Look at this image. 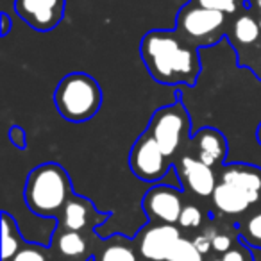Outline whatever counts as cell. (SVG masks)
Listing matches in <instances>:
<instances>
[{"mask_svg":"<svg viewBox=\"0 0 261 261\" xmlns=\"http://www.w3.org/2000/svg\"><path fill=\"white\" fill-rule=\"evenodd\" d=\"M72 195V181L58 163H43L34 168L23 192L27 207L45 218L61 215Z\"/></svg>","mask_w":261,"mask_h":261,"instance_id":"7a4b0ae2","label":"cell"},{"mask_svg":"<svg viewBox=\"0 0 261 261\" xmlns=\"http://www.w3.org/2000/svg\"><path fill=\"white\" fill-rule=\"evenodd\" d=\"M9 138H11V142L15 143L18 149H23V147H25V133L22 130V127H18V125L11 127V130H9Z\"/></svg>","mask_w":261,"mask_h":261,"instance_id":"484cf974","label":"cell"},{"mask_svg":"<svg viewBox=\"0 0 261 261\" xmlns=\"http://www.w3.org/2000/svg\"><path fill=\"white\" fill-rule=\"evenodd\" d=\"M181 175L185 179L186 186L200 197L211 195L217 188L213 168L192 156L181 158Z\"/></svg>","mask_w":261,"mask_h":261,"instance_id":"8fae6325","label":"cell"},{"mask_svg":"<svg viewBox=\"0 0 261 261\" xmlns=\"http://www.w3.org/2000/svg\"><path fill=\"white\" fill-rule=\"evenodd\" d=\"M240 232H242V242L254 249H261V210L247 218Z\"/></svg>","mask_w":261,"mask_h":261,"instance_id":"ac0fdd59","label":"cell"},{"mask_svg":"<svg viewBox=\"0 0 261 261\" xmlns=\"http://www.w3.org/2000/svg\"><path fill=\"white\" fill-rule=\"evenodd\" d=\"M231 238H229L227 234H215L213 236V249L217 250V252H222L225 254L227 250H231Z\"/></svg>","mask_w":261,"mask_h":261,"instance_id":"cb8c5ba5","label":"cell"},{"mask_svg":"<svg viewBox=\"0 0 261 261\" xmlns=\"http://www.w3.org/2000/svg\"><path fill=\"white\" fill-rule=\"evenodd\" d=\"M257 22H259V27H261V16H259V20H257Z\"/></svg>","mask_w":261,"mask_h":261,"instance_id":"4dcf8cb0","label":"cell"},{"mask_svg":"<svg viewBox=\"0 0 261 261\" xmlns=\"http://www.w3.org/2000/svg\"><path fill=\"white\" fill-rule=\"evenodd\" d=\"M93 261H136V254L123 243H111L106 245Z\"/></svg>","mask_w":261,"mask_h":261,"instance_id":"ffe728a7","label":"cell"},{"mask_svg":"<svg viewBox=\"0 0 261 261\" xmlns=\"http://www.w3.org/2000/svg\"><path fill=\"white\" fill-rule=\"evenodd\" d=\"M256 6H257V8L261 9V0H256Z\"/></svg>","mask_w":261,"mask_h":261,"instance_id":"f546056e","label":"cell"},{"mask_svg":"<svg viewBox=\"0 0 261 261\" xmlns=\"http://www.w3.org/2000/svg\"><path fill=\"white\" fill-rule=\"evenodd\" d=\"M197 145H199L197 160H200L211 168L222 165L227 156V142H225L224 135L211 127H206L197 135Z\"/></svg>","mask_w":261,"mask_h":261,"instance_id":"7c38bea8","label":"cell"},{"mask_svg":"<svg viewBox=\"0 0 261 261\" xmlns=\"http://www.w3.org/2000/svg\"><path fill=\"white\" fill-rule=\"evenodd\" d=\"M257 142H259V145H261V123H259V127H257Z\"/></svg>","mask_w":261,"mask_h":261,"instance_id":"f1b7e54d","label":"cell"},{"mask_svg":"<svg viewBox=\"0 0 261 261\" xmlns=\"http://www.w3.org/2000/svg\"><path fill=\"white\" fill-rule=\"evenodd\" d=\"M222 261H245V256L242 254V250L231 249L222 256Z\"/></svg>","mask_w":261,"mask_h":261,"instance_id":"4316f807","label":"cell"},{"mask_svg":"<svg viewBox=\"0 0 261 261\" xmlns=\"http://www.w3.org/2000/svg\"><path fill=\"white\" fill-rule=\"evenodd\" d=\"M190 130L188 111L181 104L167 106L154 113L149 125V135L158 142L167 158H172Z\"/></svg>","mask_w":261,"mask_h":261,"instance_id":"277c9868","label":"cell"},{"mask_svg":"<svg viewBox=\"0 0 261 261\" xmlns=\"http://www.w3.org/2000/svg\"><path fill=\"white\" fill-rule=\"evenodd\" d=\"M261 34V27L259 22L254 20L252 16H240L236 18L234 25H232V36L236 38V41L242 45H252L259 40Z\"/></svg>","mask_w":261,"mask_h":261,"instance_id":"2e32d148","label":"cell"},{"mask_svg":"<svg viewBox=\"0 0 261 261\" xmlns=\"http://www.w3.org/2000/svg\"><path fill=\"white\" fill-rule=\"evenodd\" d=\"M140 54L158 83L193 86L200 73V61L192 41L174 31H149L140 45Z\"/></svg>","mask_w":261,"mask_h":261,"instance_id":"6da1fadb","label":"cell"},{"mask_svg":"<svg viewBox=\"0 0 261 261\" xmlns=\"http://www.w3.org/2000/svg\"><path fill=\"white\" fill-rule=\"evenodd\" d=\"M211 199H213L215 207L225 215H242L252 206L242 192H238L234 186L222 181L218 182L215 192L211 193Z\"/></svg>","mask_w":261,"mask_h":261,"instance_id":"4fadbf2b","label":"cell"},{"mask_svg":"<svg viewBox=\"0 0 261 261\" xmlns=\"http://www.w3.org/2000/svg\"><path fill=\"white\" fill-rule=\"evenodd\" d=\"M0 18H2V34H8L9 31H11V20H9V16L6 15V13H2V16H0Z\"/></svg>","mask_w":261,"mask_h":261,"instance_id":"83f0119b","label":"cell"},{"mask_svg":"<svg viewBox=\"0 0 261 261\" xmlns=\"http://www.w3.org/2000/svg\"><path fill=\"white\" fill-rule=\"evenodd\" d=\"M181 193L167 185H158L147 192L143 199V210L152 220L161 224H175L182 213Z\"/></svg>","mask_w":261,"mask_h":261,"instance_id":"ba28073f","label":"cell"},{"mask_svg":"<svg viewBox=\"0 0 261 261\" xmlns=\"http://www.w3.org/2000/svg\"><path fill=\"white\" fill-rule=\"evenodd\" d=\"M197 4L200 8L213 9V11L220 13H234L238 9V0H197Z\"/></svg>","mask_w":261,"mask_h":261,"instance_id":"603a6c76","label":"cell"},{"mask_svg":"<svg viewBox=\"0 0 261 261\" xmlns=\"http://www.w3.org/2000/svg\"><path fill=\"white\" fill-rule=\"evenodd\" d=\"M204 254L195 247V243L186 238H179L172 249L167 261H202Z\"/></svg>","mask_w":261,"mask_h":261,"instance_id":"d6986e66","label":"cell"},{"mask_svg":"<svg viewBox=\"0 0 261 261\" xmlns=\"http://www.w3.org/2000/svg\"><path fill=\"white\" fill-rule=\"evenodd\" d=\"M129 165L136 177L149 182L160 181L161 177H165L168 167H170L168 158L165 156L163 150L158 145V142L149 133L140 136L135 145H133L129 156Z\"/></svg>","mask_w":261,"mask_h":261,"instance_id":"8992f818","label":"cell"},{"mask_svg":"<svg viewBox=\"0 0 261 261\" xmlns=\"http://www.w3.org/2000/svg\"><path fill=\"white\" fill-rule=\"evenodd\" d=\"M91 206L88 200L72 195L61 213V224L66 231H81L90 224Z\"/></svg>","mask_w":261,"mask_h":261,"instance_id":"5bb4252c","label":"cell"},{"mask_svg":"<svg viewBox=\"0 0 261 261\" xmlns=\"http://www.w3.org/2000/svg\"><path fill=\"white\" fill-rule=\"evenodd\" d=\"M193 243H195V247L200 250L202 254H206V252H210L211 249H213V236L211 234H199L195 240H193Z\"/></svg>","mask_w":261,"mask_h":261,"instance_id":"d4e9b609","label":"cell"},{"mask_svg":"<svg viewBox=\"0 0 261 261\" xmlns=\"http://www.w3.org/2000/svg\"><path fill=\"white\" fill-rule=\"evenodd\" d=\"M200 224H202V213H200L199 207L192 206V204L182 207V213H181V217H179V225H181V227L195 229V227H199Z\"/></svg>","mask_w":261,"mask_h":261,"instance_id":"44dd1931","label":"cell"},{"mask_svg":"<svg viewBox=\"0 0 261 261\" xmlns=\"http://www.w3.org/2000/svg\"><path fill=\"white\" fill-rule=\"evenodd\" d=\"M58 250L66 257H79L86 252V240L79 231H63L58 236Z\"/></svg>","mask_w":261,"mask_h":261,"instance_id":"e0dca14e","label":"cell"},{"mask_svg":"<svg viewBox=\"0 0 261 261\" xmlns=\"http://www.w3.org/2000/svg\"><path fill=\"white\" fill-rule=\"evenodd\" d=\"M15 9L33 29L47 33L61 22L65 0H16Z\"/></svg>","mask_w":261,"mask_h":261,"instance_id":"52a82bcc","label":"cell"},{"mask_svg":"<svg viewBox=\"0 0 261 261\" xmlns=\"http://www.w3.org/2000/svg\"><path fill=\"white\" fill-rule=\"evenodd\" d=\"M179 238L181 231L174 224L154 225L143 232L140 240V252L149 261H167Z\"/></svg>","mask_w":261,"mask_h":261,"instance_id":"9c48e42d","label":"cell"},{"mask_svg":"<svg viewBox=\"0 0 261 261\" xmlns=\"http://www.w3.org/2000/svg\"><path fill=\"white\" fill-rule=\"evenodd\" d=\"M211 261H222V259H211Z\"/></svg>","mask_w":261,"mask_h":261,"instance_id":"1f68e13d","label":"cell"},{"mask_svg":"<svg viewBox=\"0 0 261 261\" xmlns=\"http://www.w3.org/2000/svg\"><path fill=\"white\" fill-rule=\"evenodd\" d=\"M11 261H48V257L41 247L29 243V245H23L22 250Z\"/></svg>","mask_w":261,"mask_h":261,"instance_id":"7402d4cb","label":"cell"},{"mask_svg":"<svg viewBox=\"0 0 261 261\" xmlns=\"http://www.w3.org/2000/svg\"><path fill=\"white\" fill-rule=\"evenodd\" d=\"M54 104L68 122H86L97 115L102 106L100 86L88 73H68L56 88Z\"/></svg>","mask_w":261,"mask_h":261,"instance_id":"3957f363","label":"cell"},{"mask_svg":"<svg viewBox=\"0 0 261 261\" xmlns=\"http://www.w3.org/2000/svg\"><path fill=\"white\" fill-rule=\"evenodd\" d=\"M22 236L18 225L8 213L2 215V259L11 261L22 250Z\"/></svg>","mask_w":261,"mask_h":261,"instance_id":"9a60e30c","label":"cell"},{"mask_svg":"<svg viewBox=\"0 0 261 261\" xmlns=\"http://www.w3.org/2000/svg\"><path fill=\"white\" fill-rule=\"evenodd\" d=\"M224 25L225 13L200 8L199 4L195 8H185L177 18V27L182 36L188 41H197L200 47L217 41Z\"/></svg>","mask_w":261,"mask_h":261,"instance_id":"5b68a950","label":"cell"},{"mask_svg":"<svg viewBox=\"0 0 261 261\" xmlns=\"http://www.w3.org/2000/svg\"><path fill=\"white\" fill-rule=\"evenodd\" d=\"M222 182L234 186L250 204L261 202V170L250 165H229L222 170Z\"/></svg>","mask_w":261,"mask_h":261,"instance_id":"30bf717a","label":"cell"}]
</instances>
